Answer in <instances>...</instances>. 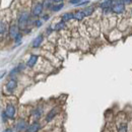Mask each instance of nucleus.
<instances>
[{"label":"nucleus","mask_w":132,"mask_h":132,"mask_svg":"<svg viewBox=\"0 0 132 132\" xmlns=\"http://www.w3.org/2000/svg\"><path fill=\"white\" fill-rule=\"evenodd\" d=\"M111 10L115 13H122L125 10V5L122 0H112Z\"/></svg>","instance_id":"obj_1"},{"label":"nucleus","mask_w":132,"mask_h":132,"mask_svg":"<svg viewBox=\"0 0 132 132\" xmlns=\"http://www.w3.org/2000/svg\"><path fill=\"white\" fill-rule=\"evenodd\" d=\"M30 21V14L28 12H23L18 17V27L20 29H25Z\"/></svg>","instance_id":"obj_2"},{"label":"nucleus","mask_w":132,"mask_h":132,"mask_svg":"<svg viewBox=\"0 0 132 132\" xmlns=\"http://www.w3.org/2000/svg\"><path fill=\"white\" fill-rule=\"evenodd\" d=\"M4 112L7 116L8 119H14L15 117V114H16V109L15 107L13 106V104H7L6 107H5V110H4Z\"/></svg>","instance_id":"obj_3"},{"label":"nucleus","mask_w":132,"mask_h":132,"mask_svg":"<svg viewBox=\"0 0 132 132\" xmlns=\"http://www.w3.org/2000/svg\"><path fill=\"white\" fill-rule=\"evenodd\" d=\"M43 8H44L43 3H36L32 8V15H34V16L41 15L43 12Z\"/></svg>","instance_id":"obj_4"},{"label":"nucleus","mask_w":132,"mask_h":132,"mask_svg":"<svg viewBox=\"0 0 132 132\" xmlns=\"http://www.w3.org/2000/svg\"><path fill=\"white\" fill-rule=\"evenodd\" d=\"M5 86H6V91H7L9 94H12V93L14 92V90L16 89V86H17V82H16L15 79L11 78V79H9V80L7 81V83H6Z\"/></svg>","instance_id":"obj_5"},{"label":"nucleus","mask_w":132,"mask_h":132,"mask_svg":"<svg viewBox=\"0 0 132 132\" xmlns=\"http://www.w3.org/2000/svg\"><path fill=\"white\" fill-rule=\"evenodd\" d=\"M18 29H19V28H18L17 26H15V25L10 26V28H9V30H8V35H9V37L12 38V39L14 40L15 37L19 34V30H18Z\"/></svg>","instance_id":"obj_6"},{"label":"nucleus","mask_w":132,"mask_h":132,"mask_svg":"<svg viewBox=\"0 0 132 132\" xmlns=\"http://www.w3.org/2000/svg\"><path fill=\"white\" fill-rule=\"evenodd\" d=\"M41 129V124L38 121H35L33 122L28 128H27V132H38Z\"/></svg>","instance_id":"obj_7"},{"label":"nucleus","mask_w":132,"mask_h":132,"mask_svg":"<svg viewBox=\"0 0 132 132\" xmlns=\"http://www.w3.org/2000/svg\"><path fill=\"white\" fill-rule=\"evenodd\" d=\"M38 59H39V57L37 56V55H35V54L31 55L28 62H27V65L29 66V67H34V66L36 65V63L38 62Z\"/></svg>","instance_id":"obj_8"},{"label":"nucleus","mask_w":132,"mask_h":132,"mask_svg":"<svg viewBox=\"0 0 132 132\" xmlns=\"http://www.w3.org/2000/svg\"><path fill=\"white\" fill-rule=\"evenodd\" d=\"M57 113H58V109L57 108L52 109L51 111L47 114V116H46V122H51V121L55 118V116L57 115Z\"/></svg>","instance_id":"obj_9"},{"label":"nucleus","mask_w":132,"mask_h":132,"mask_svg":"<svg viewBox=\"0 0 132 132\" xmlns=\"http://www.w3.org/2000/svg\"><path fill=\"white\" fill-rule=\"evenodd\" d=\"M29 126H27V122L24 120V119H21V120H19L18 122L16 123V125H15V130L17 131V132H19V131H21V130H24V129H26V128H28Z\"/></svg>","instance_id":"obj_10"},{"label":"nucleus","mask_w":132,"mask_h":132,"mask_svg":"<svg viewBox=\"0 0 132 132\" xmlns=\"http://www.w3.org/2000/svg\"><path fill=\"white\" fill-rule=\"evenodd\" d=\"M43 40H44L43 35H39L37 38H35L34 41H33V43H32L33 48H38V47H40L41 44H42V42H43Z\"/></svg>","instance_id":"obj_11"},{"label":"nucleus","mask_w":132,"mask_h":132,"mask_svg":"<svg viewBox=\"0 0 132 132\" xmlns=\"http://www.w3.org/2000/svg\"><path fill=\"white\" fill-rule=\"evenodd\" d=\"M73 18H74V13H72V12L64 13V14L62 15V17H61L62 21H64V23H66V21H69V20H71V19H73Z\"/></svg>","instance_id":"obj_12"},{"label":"nucleus","mask_w":132,"mask_h":132,"mask_svg":"<svg viewBox=\"0 0 132 132\" xmlns=\"http://www.w3.org/2000/svg\"><path fill=\"white\" fill-rule=\"evenodd\" d=\"M85 14L83 12V10H78V11H76L74 12V19L76 20H82L84 18Z\"/></svg>","instance_id":"obj_13"},{"label":"nucleus","mask_w":132,"mask_h":132,"mask_svg":"<svg viewBox=\"0 0 132 132\" xmlns=\"http://www.w3.org/2000/svg\"><path fill=\"white\" fill-rule=\"evenodd\" d=\"M94 7H86L84 10H83V12H84V14H85V16H89V15H91L93 12H94Z\"/></svg>","instance_id":"obj_14"},{"label":"nucleus","mask_w":132,"mask_h":132,"mask_svg":"<svg viewBox=\"0 0 132 132\" xmlns=\"http://www.w3.org/2000/svg\"><path fill=\"white\" fill-rule=\"evenodd\" d=\"M64 28H65V23H64V21H62V20L55 26V30H56V31H60V30L64 29Z\"/></svg>","instance_id":"obj_15"},{"label":"nucleus","mask_w":132,"mask_h":132,"mask_svg":"<svg viewBox=\"0 0 132 132\" xmlns=\"http://www.w3.org/2000/svg\"><path fill=\"white\" fill-rule=\"evenodd\" d=\"M33 113H34V118H35V119H38V118H40V117H41L42 111H41V109H36Z\"/></svg>","instance_id":"obj_16"},{"label":"nucleus","mask_w":132,"mask_h":132,"mask_svg":"<svg viewBox=\"0 0 132 132\" xmlns=\"http://www.w3.org/2000/svg\"><path fill=\"white\" fill-rule=\"evenodd\" d=\"M63 6H64L63 3H60L59 5H54V6L52 7V10H53V11H55V12H56V11H59L60 9L63 8Z\"/></svg>","instance_id":"obj_17"},{"label":"nucleus","mask_w":132,"mask_h":132,"mask_svg":"<svg viewBox=\"0 0 132 132\" xmlns=\"http://www.w3.org/2000/svg\"><path fill=\"white\" fill-rule=\"evenodd\" d=\"M4 31H6V25L4 24V21H1V29H0V33H1V36L4 35Z\"/></svg>","instance_id":"obj_18"},{"label":"nucleus","mask_w":132,"mask_h":132,"mask_svg":"<svg viewBox=\"0 0 132 132\" xmlns=\"http://www.w3.org/2000/svg\"><path fill=\"white\" fill-rule=\"evenodd\" d=\"M118 132H127V126H126V125H123V126L119 127Z\"/></svg>","instance_id":"obj_19"},{"label":"nucleus","mask_w":132,"mask_h":132,"mask_svg":"<svg viewBox=\"0 0 132 132\" xmlns=\"http://www.w3.org/2000/svg\"><path fill=\"white\" fill-rule=\"evenodd\" d=\"M21 41V35L20 34H18L16 37H15V39H14V42H16V43H19Z\"/></svg>","instance_id":"obj_20"},{"label":"nucleus","mask_w":132,"mask_h":132,"mask_svg":"<svg viewBox=\"0 0 132 132\" xmlns=\"http://www.w3.org/2000/svg\"><path fill=\"white\" fill-rule=\"evenodd\" d=\"M1 115H2V121H3V122H6V120H7L8 118H7V116H6L5 112H4V111H2V114H1Z\"/></svg>","instance_id":"obj_21"},{"label":"nucleus","mask_w":132,"mask_h":132,"mask_svg":"<svg viewBox=\"0 0 132 132\" xmlns=\"http://www.w3.org/2000/svg\"><path fill=\"white\" fill-rule=\"evenodd\" d=\"M71 4H79V2H80V0H70L69 1Z\"/></svg>","instance_id":"obj_22"},{"label":"nucleus","mask_w":132,"mask_h":132,"mask_svg":"<svg viewBox=\"0 0 132 132\" xmlns=\"http://www.w3.org/2000/svg\"><path fill=\"white\" fill-rule=\"evenodd\" d=\"M35 25H36L37 27H41V26H42V21H41L40 19H38V20L35 21Z\"/></svg>","instance_id":"obj_23"},{"label":"nucleus","mask_w":132,"mask_h":132,"mask_svg":"<svg viewBox=\"0 0 132 132\" xmlns=\"http://www.w3.org/2000/svg\"><path fill=\"white\" fill-rule=\"evenodd\" d=\"M122 1H123L124 4H129V3L132 2V0H122Z\"/></svg>","instance_id":"obj_24"},{"label":"nucleus","mask_w":132,"mask_h":132,"mask_svg":"<svg viewBox=\"0 0 132 132\" xmlns=\"http://www.w3.org/2000/svg\"><path fill=\"white\" fill-rule=\"evenodd\" d=\"M3 132H12V129H11V128H6Z\"/></svg>","instance_id":"obj_25"},{"label":"nucleus","mask_w":132,"mask_h":132,"mask_svg":"<svg viewBox=\"0 0 132 132\" xmlns=\"http://www.w3.org/2000/svg\"><path fill=\"white\" fill-rule=\"evenodd\" d=\"M48 18H49V15H44L43 16V19L44 20H48Z\"/></svg>","instance_id":"obj_26"},{"label":"nucleus","mask_w":132,"mask_h":132,"mask_svg":"<svg viewBox=\"0 0 132 132\" xmlns=\"http://www.w3.org/2000/svg\"><path fill=\"white\" fill-rule=\"evenodd\" d=\"M52 1H54V2H61V1H63V0H52Z\"/></svg>","instance_id":"obj_27"}]
</instances>
